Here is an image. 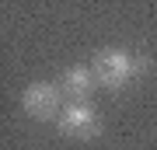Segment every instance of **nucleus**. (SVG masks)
Masks as SVG:
<instances>
[{"instance_id": "f257e3e1", "label": "nucleus", "mask_w": 157, "mask_h": 150, "mask_svg": "<svg viewBox=\"0 0 157 150\" xmlns=\"http://www.w3.org/2000/svg\"><path fill=\"white\" fill-rule=\"evenodd\" d=\"M91 70H94L101 87L122 91L126 84H133L136 77L147 73V60L136 56V52H129V49H101L94 60H91Z\"/></svg>"}, {"instance_id": "f03ea898", "label": "nucleus", "mask_w": 157, "mask_h": 150, "mask_svg": "<svg viewBox=\"0 0 157 150\" xmlns=\"http://www.w3.org/2000/svg\"><path fill=\"white\" fill-rule=\"evenodd\" d=\"M56 126H59V133H67L73 140H91L101 133V115L91 101H67Z\"/></svg>"}, {"instance_id": "7ed1b4c3", "label": "nucleus", "mask_w": 157, "mask_h": 150, "mask_svg": "<svg viewBox=\"0 0 157 150\" xmlns=\"http://www.w3.org/2000/svg\"><path fill=\"white\" fill-rule=\"evenodd\" d=\"M63 91L56 87V84H49V80H35V84H28V87L21 91V108L28 112L32 119H59V112H63V105L67 101L59 98Z\"/></svg>"}, {"instance_id": "20e7f679", "label": "nucleus", "mask_w": 157, "mask_h": 150, "mask_svg": "<svg viewBox=\"0 0 157 150\" xmlns=\"http://www.w3.org/2000/svg\"><path fill=\"white\" fill-rule=\"evenodd\" d=\"M94 70L87 67V63H73V67L63 70V77H59V91H63V98L67 101H84L91 91H94Z\"/></svg>"}]
</instances>
